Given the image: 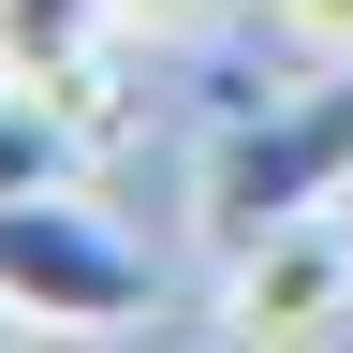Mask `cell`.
Wrapping results in <instances>:
<instances>
[{"mask_svg":"<svg viewBox=\"0 0 353 353\" xmlns=\"http://www.w3.org/2000/svg\"><path fill=\"white\" fill-rule=\"evenodd\" d=\"M74 162H88V118L59 103V88H15V74H0V192H59Z\"/></svg>","mask_w":353,"mask_h":353,"instance_id":"5","label":"cell"},{"mask_svg":"<svg viewBox=\"0 0 353 353\" xmlns=\"http://www.w3.org/2000/svg\"><path fill=\"white\" fill-rule=\"evenodd\" d=\"M339 324H353V221L339 206L221 250V339H339Z\"/></svg>","mask_w":353,"mask_h":353,"instance_id":"3","label":"cell"},{"mask_svg":"<svg viewBox=\"0 0 353 353\" xmlns=\"http://www.w3.org/2000/svg\"><path fill=\"white\" fill-rule=\"evenodd\" d=\"M221 15H236V0H118V30H132V44H206Z\"/></svg>","mask_w":353,"mask_h":353,"instance_id":"6","label":"cell"},{"mask_svg":"<svg viewBox=\"0 0 353 353\" xmlns=\"http://www.w3.org/2000/svg\"><path fill=\"white\" fill-rule=\"evenodd\" d=\"M353 192V59H324V88H280V103H236L192 162V221L206 250H250L280 221L339 206Z\"/></svg>","mask_w":353,"mask_h":353,"instance_id":"1","label":"cell"},{"mask_svg":"<svg viewBox=\"0 0 353 353\" xmlns=\"http://www.w3.org/2000/svg\"><path fill=\"white\" fill-rule=\"evenodd\" d=\"M0 294L30 309V339H132L162 309L148 250L103 206H74V176L59 192H0Z\"/></svg>","mask_w":353,"mask_h":353,"instance_id":"2","label":"cell"},{"mask_svg":"<svg viewBox=\"0 0 353 353\" xmlns=\"http://www.w3.org/2000/svg\"><path fill=\"white\" fill-rule=\"evenodd\" d=\"M118 59H132L118 0H0V74H15V88H59L88 132L118 118Z\"/></svg>","mask_w":353,"mask_h":353,"instance_id":"4","label":"cell"},{"mask_svg":"<svg viewBox=\"0 0 353 353\" xmlns=\"http://www.w3.org/2000/svg\"><path fill=\"white\" fill-rule=\"evenodd\" d=\"M0 339H30V309H15V294H0Z\"/></svg>","mask_w":353,"mask_h":353,"instance_id":"8","label":"cell"},{"mask_svg":"<svg viewBox=\"0 0 353 353\" xmlns=\"http://www.w3.org/2000/svg\"><path fill=\"white\" fill-rule=\"evenodd\" d=\"M294 59H353V0H265Z\"/></svg>","mask_w":353,"mask_h":353,"instance_id":"7","label":"cell"},{"mask_svg":"<svg viewBox=\"0 0 353 353\" xmlns=\"http://www.w3.org/2000/svg\"><path fill=\"white\" fill-rule=\"evenodd\" d=\"M339 221H353V192H339Z\"/></svg>","mask_w":353,"mask_h":353,"instance_id":"9","label":"cell"}]
</instances>
